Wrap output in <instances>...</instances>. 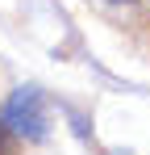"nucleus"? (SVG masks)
Instances as JSON below:
<instances>
[{
    "instance_id": "nucleus-1",
    "label": "nucleus",
    "mask_w": 150,
    "mask_h": 155,
    "mask_svg": "<svg viewBox=\"0 0 150 155\" xmlns=\"http://www.w3.org/2000/svg\"><path fill=\"white\" fill-rule=\"evenodd\" d=\"M0 126L13 138H42L46 134V101H42V92L38 88H21L4 105V122Z\"/></svg>"
},
{
    "instance_id": "nucleus-2",
    "label": "nucleus",
    "mask_w": 150,
    "mask_h": 155,
    "mask_svg": "<svg viewBox=\"0 0 150 155\" xmlns=\"http://www.w3.org/2000/svg\"><path fill=\"white\" fill-rule=\"evenodd\" d=\"M88 4L96 8L104 21H113V25H121V29L150 25V0H88Z\"/></svg>"
}]
</instances>
